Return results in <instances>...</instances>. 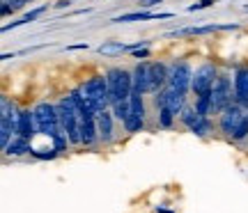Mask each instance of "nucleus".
Wrapping results in <instances>:
<instances>
[{
  "label": "nucleus",
  "instance_id": "obj_1",
  "mask_svg": "<svg viewBox=\"0 0 248 213\" xmlns=\"http://www.w3.org/2000/svg\"><path fill=\"white\" fill-rule=\"evenodd\" d=\"M78 89H80V94H83V99L88 101L90 113L99 115V113L108 110V106H110V97H108V80H106V76H92V78L85 80Z\"/></svg>",
  "mask_w": 248,
  "mask_h": 213
},
{
  "label": "nucleus",
  "instance_id": "obj_2",
  "mask_svg": "<svg viewBox=\"0 0 248 213\" xmlns=\"http://www.w3.org/2000/svg\"><path fill=\"white\" fill-rule=\"evenodd\" d=\"M106 80H108V97L110 103L129 99L133 92V73L131 71L122 69V67H113L106 71Z\"/></svg>",
  "mask_w": 248,
  "mask_h": 213
},
{
  "label": "nucleus",
  "instance_id": "obj_3",
  "mask_svg": "<svg viewBox=\"0 0 248 213\" xmlns=\"http://www.w3.org/2000/svg\"><path fill=\"white\" fill-rule=\"evenodd\" d=\"M32 113H35V126H37V133L42 135H48V138H53L58 131H60V117H58V108L53 103H37L32 108Z\"/></svg>",
  "mask_w": 248,
  "mask_h": 213
},
{
  "label": "nucleus",
  "instance_id": "obj_4",
  "mask_svg": "<svg viewBox=\"0 0 248 213\" xmlns=\"http://www.w3.org/2000/svg\"><path fill=\"white\" fill-rule=\"evenodd\" d=\"M16 106L7 97H0V147H2V151L7 149V144L12 142V133H16Z\"/></svg>",
  "mask_w": 248,
  "mask_h": 213
},
{
  "label": "nucleus",
  "instance_id": "obj_5",
  "mask_svg": "<svg viewBox=\"0 0 248 213\" xmlns=\"http://www.w3.org/2000/svg\"><path fill=\"white\" fill-rule=\"evenodd\" d=\"M232 83L230 76L225 73H218L216 80H214V87H212V115H221L225 108L232 103Z\"/></svg>",
  "mask_w": 248,
  "mask_h": 213
},
{
  "label": "nucleus",
  "instance_id": "obj_6",
  "mask_svg": "<svg viewBox=\"0 0 248 213\" xmlns=\"http://www.w3.org/2000/svg\"><path fill=\"white\" fill-rule=\"evenodd\" d=\"M246 113H244V106L241 103H230V106L225 108L221 113V119H218V126H221V131L228 138H232V133L237 131V126L246 119Z\"/></svg>",
  "mask_w": 248,
  "mask_h": 213
},
{
  "label": "nucleus",
  "instance_id": "obj_7",
  "mask_svg": "<svg viewBox=\"0 0 248 213\" xmlns=\"http://www.w3.org/2000/svg\"><path fill=\"white\" fill-rule=\"evenodd\" d=\"M216 67L214 64H202L198 67L193 73V83H191V89L195 94H209L214 87V80H216Z\"/></svg>",
  "mask_w": 248,
  "mask_h": 213
},
{
  "label": "nucleus",
  "instance_id": "obj_8",
  "mask_svg": "<svg viewBox=\"0 0 248 213\" xmlns=\"http://www.w3.org/2000/svg\"><path fill=\"white\" fill-rule=\"evenodd\" d=\"M191 83H193V71H191L188 62H175L172 67H170L168 85H172V87L186 92V89L191 87Z\"/></svg>",
  "mask_w": 248,
  "mask_h": 213
},
{
  "label": "nucleus",
  "instance_id": "obj_9",
  "mask_svg": "<svg viewBox=\"0 0 248 213\" xmlns=\"http://www.w3.org/2000/svg\"><path fill=\"white\" fill-rule=\"evenodd\" d=\"M184 97H186V92H182V89L168 85V87H166L159 97H156V108H159V106H168L175 115H179V113L184 110Z\"/></svg>",
  "mask_w": 248,
  "mask_h": 213
},
{
  "label": "nucleus",
  "instance_id": "obj_10",
  "mask_svg": "<svg viewBox=\"0 0 248 213\" xmlns=\"http://www.w3.org/2000/svg\"><path fill=\"white\" fill-rule=\"evenodd\" d=\"M133 73V92L152 94V62H138Z\"/></svg>",
  "mask_w": 248,
  "mask_h": 213
},
{
  "label": "nucleus",
  "instance_id": "obj_11",
  "mask_svg": "<svg viewBox=\"0 0 248 213\" xmlns=\"http://www.w3.org/2000/svg\"><path fill=\"white\" fill-rule=\"evenodd\" d=\"M80 138H83V144H92L99 138L97 115L94 113H83L80 115Z\"/></svg>",
  "mask_w": 248,
  "mask_h": 213
},
{
  "label": "nucleus",
  "instance_id": "obj_12",
  "mask_svg": "<svg viewBox=\"0 0 248 213\" xmlns=\"http://www.w3.org/2000/svg\"><path fill=\"white\" fill-rule=\"evenodd\" d=\"M234 99L248 108V67H239L234 71Z\"/></svg>",
  "mask_w": 248,
  "mask_h": 213
},
{
  "label": "nucleus",
  "instance_id": "obj_13",
  "mask_svg": "<svg viewBox=\"0 0 248 213\" xmlns=\"http://www.w3.org/2000/svg\"><path fill=\"white\" fill-rule=\"evenodd\" d=\"M175 14L170 12H131V14H122V16L110 18V23H131V21H154V18H172Z\"/></svg>",
  "mask_w": 248,
  "mask_h": 213
},
{
  "label": "nucleus",
  "instance_id": "obj_14",
  "mask_svg": "<svg viewBox=\"0 0 248 213\" xmlns=\"http://www.w3.org/2000/svg\"><path fill=\"white\" fill-rule=\"evenodd\" d=\"M16 135L21 138H32L37 135V126H35V113L32 110H18V122H16Z\"/></svg>",
  "mask_w": 248,
  "mask_h": 213
},
{
  "label": "nucleus",
  "instance_id": "obj_15",
  "mask_svg": "<svg viewBox=\"0 0 248 213\" xmlns=\"http://www.w3.org/2000/svg\"><path fill=\"white\" fill-rule=\"evenodd\" d=\"M113 113L110 110H104L97 115V128H99V138L104 142H110L113 140Z\"/></svg>",
  "mask_w": 248,
  "mask_h": 213
},
{
  "label": "nucleus",
  "instance_id": "obj_16",
  "mask_svg": "<svg viewBox=\"0 0 248 213\" xmlns=\"http://www.w3.org/2000/svg\"><path fill=\"white\" fill-rule=\"evenodd\" d=\"M168 83V67L163 62H152V94H159V89Z\"/></svg>",
  "mask_w": 248,
  "mask_h": 213
},
{
  "label": "nucleus",
  "instance_id": "obj_17",
  "mask_svg": "<svg viewBox=\"0 0 248 213\" xmlns=\"http://www.w3.org/2000/svg\"><path fill=\"white\" fill-rule=\"evenodd\" d=\"M26 151H32L30 149V144H28V138L16 135V138H12V142L7 144L5 154H7V156H21V154H26Z\"/></svg>",
  "mask_w": 248,
  "mask_h": 213
},
{
  "label": "nucleus",
  "instance_id": "obj_18",
  "mask_svg": "<svg viewBox=\"0 0 248 213\" xmlns=\"http://www.w3.org/2000/svg\"><path fill=\"white\" fill-rule=\"evenodd\" d=\"M131 51V44H122V42H108V44L99 46V53L101 55H117V53H126Z\"/></svg>",
  "mask_w": 248,
  "mask_h": 213
},
{
  "label": "nucleus",
  "instance_id": "obj_19",
  "mask_svg": "<svg viewBox=\"0 0 248 213\" xmlns=\"http://www.w3.org/2000/svg\"><path fill=\"white\" fill-rule=\"evenodd\" d=\"M110 108H113V115H115L120 122H126V117L131 115V101H129V99L115 101V103H110Z\"/></svg>",
  "mask_w": 248,
  "mask_h": 213
},
{
  "label": "nucleus",
  "instance_id": "obj_20",
  "mask_svg": "<svg viewBox=\"0 0 248 213\" xmlns=\"http://www.w3.org/2000/svg\"><path fill=\"white\" fill-rule=\"evenodd\" d=\"M195 110L198 115H212V92L209 94H198V101H195Z\"/></svg>",
  "mask_w": 248,
  "mask_h": 213
},
{
  "label": "nucleus",
  "instance_id": "obj_21",
  "mask_svg": "<svg viewBox=\"0 0 248 213\" xmlns=\"http://www.w3.org/2000/svg\"><path fill=\"white\" fill-rule=\"evenodd\" d=\"M142 126H145V117H142V115H133V113L126 117V122H124L126 133H138V131H142Z\"/></svg>",
  "mask_w": 248,
  "mask_h": 213
},
{
  "label": "nucleus",
  "instance_id": "obj_22",
  "mask_svg": "<svg viewBox=\"0 0 248 213\" xmlns=\"http://www.w3.org/2000/svg\"><path fill=\"white\" fill-rule=\"evenodd\" d=\"M172 119H175V113H172L168 106H159V126L170 128V126H172Z\"/></svg>",
  "mask_w": 248,
  "mask_h": 213
},
{
  "label": "nucleus",
  "instance_id": "obj_23",
  "mask_svg": "<svg viewBox=\"0 0 248 213\" xmlns=\"http://www.w3.org/2000/svg\"><path fill=\"white\" fill-rule=\"evenodd\" d=\"M179 115H182V122H184L188 128H191V126H193L195 122H198V119L202 117V115H198V110H195V108H184V110H182Z\"/></svg>",
  "mask_w": 248,
  "mask_h": 213
},
{
  "label": "nucleus",
  "instance_id": "obj_24",
  "mask_svg": "<svg viewBox=\"0 0 248 213\" xmlns=\"http://www.w3.org/2000/svg\"><path fill=\"white\" fill-rule=\"evenodd\" d=\"M191 131H193L195 135H207L209 133V119H207V117H200V119L191 126Z\"/></svg>",
  "mask_w": 248,
  "mask_h": 213
},
{
  "label": "nucleus",
  "instance_id": "obj_25",
  "mask_svg": "<svg viewBox=\"0 0 248 213\" xmlns=\"http://www.w3.org/2000/svg\"><path fill=\"white\" fill-rule=\"evenodd\" d=\"M246 138H248V117L237 126V131L232 133V140L234 142H241V140H246Z\"/></svg>",
  "mask_w": 248,
  "mask_h": 213
},
{
  "label": "nucleus",
  "instance_id": "obj_26",
  "mask_svg": "<svg viewBox=\"0 0 248 213\" xmlns=\"http://www.w3.org/2000/svg\"><path fill=\"white\" fill-rule=\"evenodd\" d=\"M131 53H133V57H138V60H145V57L150 55V51H147V46H140V48H133Z\"/></svg>",
  "mask_w": 248,
  "mask_h": 213
},
{
  "label": "nucleus",
  "instance_id": "obj_27",
  "mask_svg": "<svg viewBox=\"0 0 248 213\" xmlns=\"http://www.w3.org/2000/svg\"><path fill=\"white\" fill-rule=\"evenodd\" d=\"M2 2H7V5H12L14 9H18V7H23L28 0H2Z\"/></svg>",
  "mask_w": 248,
  "mask_h": 213
},
{
  "label": "nucleus",
  "instance_id": "obj_28",
  "mask_svg": "<svg viewBox=\"0 0 248 213\" xmlns=\"http://www.w3.org/2000/svg\"><path fill=\"white\" fill-rule=\"evenodd\" d=\"M163 0H142L140 7H154V5H161Z\"/></svg>",
  "mask_w": 248,
  "mask_h": 213
},
{
  "label": "nucleus",
  "instance_id": "obj_29",
  "mask_svg": "<svg viewBox=\"0 0 248 213\" xmlns=\"http://www.w3.org/2000/svg\"><path fill=\"white\" fill-rule=\"evenodd\" d=\"M0 12H2V16H7V14H12V12H14V7H12V5H7V2H2Z\"/></svg>",
  "mask_w": 248,
  "mask_h": 213
},
{
  "label": "nucleus",
  "instance_id": "obj_30",
  "mask_svg": "<svg viewBox=\"0 0 248 213\" xmlns=\"http://www.w3.org/2000/svg\"><path fill=\"white\" fill-rule=\"evenodd\" d=\"M69 5H71L69 0H60V2H58L55 7H58V9H64V7H69Z\"/></svg>",
  "mask_w": 248,
  "mask_h": 213
},
{
  "label": "nucleus",
  "instance_id": "obj_31",
  "mask_svg": "<svg viewBox=\"0 0 248 213\" xmlns=\"http://www.w3.org/2000/svg\"><path fill=\"white\" fill-rule=\"evenodd\" d=\"M28 2H30V0H28Z\"/></svg>",
  "mask_w": 248,
  "mask_h": 213
}]
</instances>
